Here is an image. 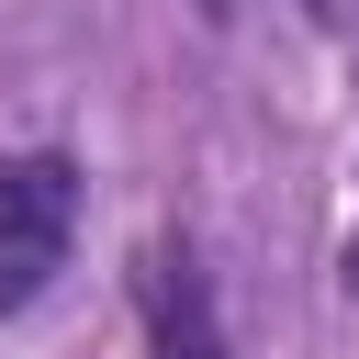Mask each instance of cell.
<instances>
[{"label":"cell","mask_w":359,"mask_h":359,"mask_svg":"<svg viewBox=\"0 0 359 359\" xmlns=\"http://www.w3.org/2000/svg\"><path fill=\"white\" fill-rule=\"evenodd\" d=\"M67 236H79V168L56 146L0 157V314H22L67 269Z\"/></svg>","instance_id":"1"},{"label":"cell","mask_w":359,"mask_h":359,"mask_svg":"<svg viewBox=\"0 0 359 359\" xmlns=\"http://www.w3.org/2000/svg\"><path fill=\"white\" fill-rule=\"evenodd\" d=\"M146 359H224L213 292H202L191 247H146Z\"/></svg>","instance_id":"2"},{"label":"cell","mask_w":359,"mask_h":359,"mask_svg":"<svg viewBox=\"0 0 359 359\" xmlns=\"http://www.w3.org/2000/svg\"><path fill=\"white\" fill-rule=\"evenodd\" d=\"M348 280H359V224H348Z\"/></svg>","instance_id":"3"}]
</instances>
